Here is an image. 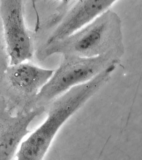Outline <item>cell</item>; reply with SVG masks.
Instances as JSON below:
<instances>
[{"mask_svg": "<svg viewBox=\"0 0 142 160\" xmlns=\"http://www.w3.org/2000/svg\"><path fill=\"white\" fill-rule=\"evenodd\" d=\"M121 20L108 10L63 39L47 44V56L93 57L112 51H124Z\"/></svg>", "mask_w": 142, "mask_h": 160, "instance_id": "obj_1", "label": "cell"}, {"mask_svg": "<svg viewBox=\"0 0 142 160\" xmlns=\"http://www.w3.org/2000/svg\"><path fill=\"white\" fill-rule=\"evenodd\" d=\"M115 69V66L111 65L93 78L72 88L49 104L47 118L29 136L31 144L37 149L48 151L65 122L109 82Z\"/></svg>", "mask_w": 142, "mask_h": 160, "instance_id": "obj_2", "label": "cell"}, {"mask_svg": "<svg viewBox=\"0 0 142 160\" xmlns=\"http://www.w3.org/2000/svg\"><path fill=\"white\" fill-rule=\"evenodd\" d=\"M123 53L112 51L89 58L63 56L59 66L35 98V107L46 108L72 88L91 79L111 65H118Z\"/></svg>", "mask_w": 142, "mask_h": 160, "instance_id": "obj_3", "label": "cell"}, {"mask_svg": "<svg viewBox=\"0 0 142 160\" xmlns=\"http://www.w3.org/2000/svg\"><path fill=\"white\" fill-rule=\"evenodd\" d=\"M25 0H0V17L10 65L33 57V47L24 18Z\"/></svg>", "mask_w": 142, "mask_h": 160, "instance_id": "obj_4", "label": "cell"}, {"mask_svg": "<svg viewBox=\"0 0 142 160\" xmlns=\"http://www.w3.org/2000/svg\"><path fill=\"white\" fill-rule=\"evenodd\" d=\"M45 111V107L40 106L12 114L4 98L0 96V160L15 158L21 142L31 132V122Z\"/></svg>", "mask_w": 142, "mask_h": 160, "instance_id": "obj_5", "label": "cell"}, {"mask_svg": "<svg viewBox=\"0 0 142 160\" xmlns=\"http://www.w3.org/2000/svg\"><path fill=\"white\" fill-rule=\"evenodd\" d=\"M118 0H77L64 13L47 44L60 41L106 12Z\"/></svg>", "mask_w": 142, "mask_h": 160, "instance_id": "obj_6", "label": "cell"}, {"mask_svg": "<svg viewBox=\"0 0 142 160\" xmlns=\"http://www.w3.org/2000/svg\"><path fill=\"white\" fill-rule=\"evenodd\" d=\"M53 71L26 61L9 65L5 75L7 82L13 90L26 98H33V101Z\"/></svg>", "mask_w": 142, "mask_h": 160, "instance_id": "obj_7", "label": "cell"}, {"mask_svg": "<svg viewBox=\"0 0 142 160\" xmlns=\"http://www.w3.org/2000/svg\"><path fill=\"white\" fill-rule=\"evenodd\" d=\"M37 0H31L33 7L36 9V2ZM73 0H60L61 1V8L65 9L68 7L70 4L71 3Z\"/></svg>", "mask_w": 142, "mask_h": 160, "instance_id": "obj_8", "label": "cell"}]
</instances>
